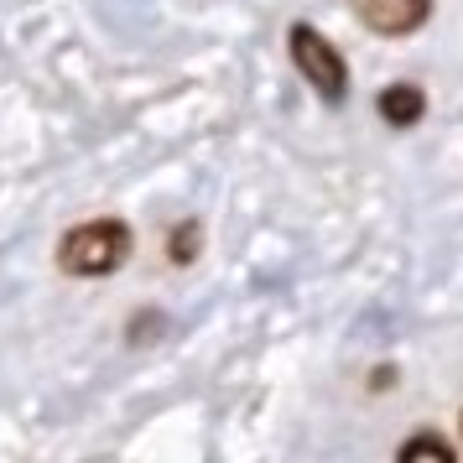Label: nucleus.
<instances>
[{"instance_id":"5","label":"nucleus","mask_w":463,"mask_h":463,"mask_svg":"<svg viewBox=\"0 0 463 463\" xmlns=\"http://www.w3.org/2000/svg\"><path fill=\"white\" fill-rule=\"evenodd\" d=\"M411 458H438V463H453V448H448L442 438H432V432H421V438L401 442V463H411Z\"/></svg>"},{"instance_id":"3","label":"nucleus","mask_w":463,"mask_h":463,"mask_svg":"<svg viewBox=\"0 0 463 463\" xmlns=\"http://www.w3.org/2000/svg\"><path fill=\"white\" fill-rule=\"evenodd\" d=\"M349 11L359 26H370L375 37H411L417 26H427L432 0H349Z\"/></svg>"},{"instance_id":"6","label":"nucleus","mask_w":463,"mask_h":463,"mask_svg":"<svg viewBox=\"0 0 463 463\" xmlns=\"http://www.w3.org/2000/svg\"><path fill=\"white\" fill-rule=\"evenodd\" d=\"M193 250H198V224H177V234H172V260L188 266Z\"/></svg>"},{"instance_id":"1","label":"nucleus","mask_w":463,"mask_h":463,"mask_svg":"<svg viewBox=\"0 0 463 463\" xmlns=\"http://www.w3.org/2000/svg\"><path fill=\"white\" fill-rule=\"evenodd\" d=\"M130 224L126 219H89L58 240V266L68 276H109L130 260Z\"/></svg>"},{"instance_id":"4","label":"nucleus","mask_w":463,"mask_h":463,"mask_svg":"<svg viewBox=\"0 0 463 463\" xmlns=\"http://www.w3.org/2000/svg\"><path fill=\"white\" fill-rule=\"evenodd\" d=\"M421 115H427V94H421L417 84H391V89H380V120H385V126L411 130Z\"/></svg>"},{"instance_id":"2","label":"nucleus","mask_w":463,"mask_h":463,"mask_svg":"<svg viewBox=\"0 0 463 463\" xmlns=\"http://www.w3.org/2000/svg\"><path fill=\"white\" fill-rule=\"evenodd\" d=\"M287 47H292L297 73L307 79V89H313L323 105H344V99H349V63L338 58V47L328 43L317 26L297 22L292 32H287Z\"/></svg>"}]
</instances>
